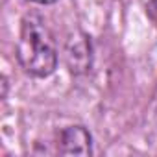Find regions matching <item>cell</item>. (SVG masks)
<instances>
[{"label": "cell", "mask_w": 157, "mask_h": 157, "mask_svg": "<svg viewBox=\"0 0 157 157\" xmlns=\"http://www.w3.org/2000/svg\"><path fill=\"white\" fill-rule=\"evenodd\" d=\"M59 151L65 155H89L91 135L82 126H70L59 135Z\"/></svg>", "instance_id": "obj_2"}, {"label": "cell", "mask_w": 157, "mask_h": 157, "mask_svg": "<svg viewBox=\"0 0 157 157\" xmlns=\"http://www.w3.org/2000/svg\"><path fill=\"white\" fill-rule=\"evenodd\" d=\"M32 2H39V4H50V2H56V0H32Z\"/></svg>", "instance_id": "obj_5"}, {"label": "cell", "mask_w": 157, "mask_h": 157, "mask_svg": "<svg viewBox=\"0 0 157 157\" xmlns=\"http://www.w3.org/2000/svg\"><path fill=\"white\" fill-rule=\"evenodd\" d=\"M67 59H68V65L72 70H85L89 68L91 65V50H89V44L85 39H80L68 44V50H67Z\"/></svg>", "instance_id": "obj_3"}, {"label": "cell", "mask_w": 157, "mask_h": 157, "mask_svg": "<svg viewBox=\"0 0 157 157\" xmlns=\"http://www.w3.org/2000/svg\"><path fill=\"white\" fill-rule=\"evenodd\" d=\"M17 54H19L21 65L28 74L44 78L54 72L57 63L56 43L41 17L28 15L22 21Z\"/></svg>", "instance_id": "obj_1"}, {"label": "cell", "mask_w": 157, "mask_h": 157, "mask_svg": "<svg viewBox=\"0 0 157 157\" xmlns=\"http://www.w3.org/2000/svg\"><path fill=\"white\" fill-rule=\"evenodd\" d=\"M153 129L157 133V105H155V111H153Z\"/></svg>", "instance_id": "obj_4"}]
</instances>
